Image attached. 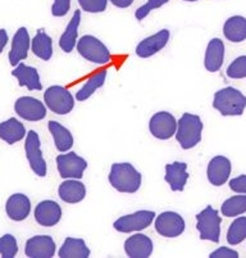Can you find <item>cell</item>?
<instances>
[{
	"instance_id": "28",
	"label": "cell",
	"mask_w": 246,
	"mask_h": 258,
	"mask_svg": "<svg viewBox=\"0 0 246 258\" xmlns=\"http://www.w3.org/2000/svg\"><path fill=\"white\" fill-rule=\"evenodd\" d=\"M59 257L62 258H88L90 257V249L84 239L67 238L59 249Z\"/></svg>"
},
{
	"instance_id": "21",
	"label": "cell",
	"mask_w": 246,
	"mask_h": 258,
	"mask_svg": "<svg viewBox=\"0 0 246 258\" xmlns=\"http://www.w3.org/2000/svg\"><path fill=\"white\" fill-rule=\"evenodd\" d=\"M224 59V44L221 39H212L205 51L204 66L209 72H217L221 70Z\"/></svg>"
},
{
	"instance_id": "8",
	"label": "cell",
	"mask_w": 246,
	"mask_h": 258,
	"mask_svg": "<svg viewBox=\"0 0 246 258\" xmlns=\"http://www.w3.org/2000/svg\"><path fill=\"white\" fill-rule=\"evenodd\" d=\"M26 157L29 159L30 167L40 177L46 176V162L40 149V139L36 131H30L26 137Z\"/></svg>"
},
{
	"instance_id": "17",
	"label": "cell",
	"mask_w": 246,
	"mask_h": 258,
	"mask_svg": "<svg viewBox=\"0 0 246 258\" xmlns=\"http://www.w3.org/2000/svg\"><path fill=\"white\" fill-rule=\"evenodd\" d=\"M30 49V35L25 27H21L16 32L15 37L12 40V48L9 51V63L12 66L20 64L21 60L26 59L29 55Z\"/></svg>"
},
{
	"instance_id": "41",
	"label": "cell",
	"mask_w": 246,
	"mask_h": 258,
	"mask_svg": "<svg viewBox=\"0 0 246 258\" xmlns=\"http://www.w3.org/2000/svg\"><path fill=\"white\" fill-rule=\"evenodd\" d=\"M7 43H8V35H7L6 30H0V53L6 48Z\"/></svg>"
},
{
	"instance_id": "1",
	"label": "cell",
	"mask_w": 246,
	"mask_h": 258,
	"mask_svg": "<svg viewBox=\"0 0 246 258\" xmlns=\"http://www.w3.org/2000/svg\"><path fill=\"white\" fill-rule=\"evenodd\" d=\"M109 182L119 193H136L141 186V173L130 163H114Z\"/></svg>"
},
{
	"instance_id": "2",
	"label": "cell",
	"mask_w": 246,
	"mask_h": 258,
	"mask_svg": "<svg viewBox=\"0 0 246 258\" xmlns=\"http://www.w3.org/2000/svg\"><path fill=\"white\" fill-rule=\"evenodd\" d=\"M213 107L222 116H241L246 108V97L240 90L228 86L215 93Z\"/></svg>"
},
{
	"instance_id": "18",
	"label": "cell",
	"mask_w": 246,
	"mask_h": 258,
	"mask_svg": "<svg viewBox=\"0 0 246 258\" xmlns=\"http://www.w3.org/2000/svg\"><path fill=\"white\" fill-rule=\"evenodd\" d=\"M125 250L128 257L147 258L153 253V241L144 234H136L125 241Z\"/></svg>"
},
{
	"instance_id": "27",
	"label": "cell",
	"mask_w": 246,
	"mask_h": 258,
	"mask_svg": "<svg viewBox=\"0 0 246 258\" xmlns=\"http://www.w3.org/2000/svg\"><path fill=\"white\" fill-rule=\"evenodd\" d=\"M81 22V12L76 11L74 12L73 17L68 23L67 29L63 32L59 40V46L62 48L63 51L65 53H71L73 50L74 45L77 41V35H78V26Z\"/></svg>"
},
{
	"instance_id": "37",
	"label": "cell",
	"mask_w": 246,
	"mask_h": 258,
	"mask_svg": "<svg viewBox=\"0 0 246 258\" xmlns=\"http://www.w3.org/2000/svg\"><path fill=\"white\" fill-rule=\"evenodd\" d=\"M71 8V0H54L51 13L54 17H64Z\"/></svg>"
},
{
	"instance_id": "7",
	"label": "cell",
	"mask_w": 246,
	"mask_h": 258,
	"mask_svg": "<svg viewBox=\"0 0 246 258\" xmlns=\"http://www.w3.org/2000/svg\"><path fill=\"white\" fill-rule=\"evenodd\" d=\"M155 213L151 211H137L132 215L123 216L117 220L113 224L114 229L119 233H133V231H140L151 225Z\"/></svg>"
},
{
	"instance_id": "31",
	"label": "cell",
	"mask_w": 246,
	"mask_h": 258,
	"mask_svg": "<svg viewBox=\"0 0 246 258\" xmlns=\"http://www.w3.org/2000/svg\"><path fill=\"white\" fill-rule=\"evenodd\" d=\"M222 213L226 217H236L246 212V196H235L222 205Z\"/></svg>"
},
{
	"instance_id": "19",
	"label": "cell",
	"mask_w": 246,
	"mask_h": 258,
	"mask_svg": "<svg viewBox=\"0 0 246 258\" xmlns=\"http://www.w3.org/2000/svg\"><path fill=\"white\" fill-rule=\"evenodd\" d=\"M7 215L13 221H23L29 217L31 211V202L25 194H13L7 201Z\"/></svg>"
},
{
	"instance_id": "32",
	"label": "cell",
	"mask_w": 246,
	"mask_h": 258,
	"mask_svg": "<svg viewBox=\"0 0 246 258\" xmlns=\"http://www.w3.org/2000/svg\"><path fill=\"white\" fill-rule=\"evenodd\" d=\"M246 239V217H238L232 222L227 233L229 245H237Z\"/></svg>"
},
{
	"instance_id": "29",
	"label": "cell",
	"mask_w": 246,
	"mask_h": 258,
	"mask_svg": "<svg viewBox=\"0 0 246 258\" xmlns=\"http://www.w3.org/2000/svg\"><path fill=\"white\" fill-rule=\"evenodd\" d=\"M32 51L44 60H49L53 55V41L44 30H39L32 39Z\"/></svg>"
},
{
	"instance_id": "35",
	"label": "cell",
	"mask_w": 246,
	"mask_h": 258,
	"mask_svg": "<svg viewBox=\"0 0 246 258\" xmlns=\"http://www.w3.org/2000/svg\"><path fill=\"white\" fill-rule=\"evenodd\" d=\"M78 4L89 13H100L107 9V0H78Z\"/></svg>"
},
{
	"instance_id": "15",
	"label": "cell",
	"mask_w": 246,
	"mask_h": 258,
	"mask_svg": "<svg viewBox=\"0 0 246 258\" xmlns=\"http://www.w3.org/2000/svg\"><path fill=\"white\" fill-rule=\"evenodd\" d=\"M208 180L214 186L226 184L231 175V162L223 156H217L210 159L208 165Z\"/></svg>"
},
{
	"instance_id": "13",
	"label": "cell",
	"mask_w": 246,
	"mask_h": 258,
	"mask_svg": "<svg viewBox=\"0 0 246 258\" xmlns=\"http://www.w3.org/2000/svg\"><path fill=\"white\" fill-rule=\"evenodd\" d=\"M25 253L32 258H50L55 253V241L49 235L32 236L26 243Z\"/></svg>"
},
{
	"instance_id": "33",
	"label": "cell",
	"mask_w": 246,
	"mask_h": 258,
	"mask_svg": "<svg viewBox=\"0 0 246 258\" xmlns=\"http://www.w3.org/2000/svg\"><path fill=\"white\" fill-rule=\"evenodd\" d=\"M18 252L17 240L11 234H6L0 238V254L4 258L16 257Z\"/></svg>"
},
{
	"instance_id": "36",
	"label": "cell",
	"mask_w": 246,
	"mask_h": 258,
	"mask_svg": "<svg viewBox=\"0 0 246 258\" xmlns=\"http://www.w3.org/2000/svg\"><path fill=\"white\" fill-rule=\"evenodd\" d=\"M170 0H147V3L145 6L140 7L137 11H136V18L139 21L144 20L150 12L154 11V9H158L159 7L164 6L166 3H168Z\"/></svg>"
},
{
	"instance_id": "11",
	"label": "cell",
	"mask_w": 246,
	"mask_h": 258,
	"mask_svg": "<svg viewBox=\"0 0 246 258\" xmlns=\"http://www.w3.org/2000/svg\"><path fill=\"white\" fill-rule=\"evenodd\" d=\"M150 133L153 137L160 140H168L177 131V121L175 116L168 112H158L154 114L149 122Z\"/></svg>"
},
{
	"instance_id": "24",
	"label": "cell",
	"mask_w": 246,
	"mask_h": 258,
	"mask_svg": "<svg viewBox=\"0 0 246 258\" xmlns=\"http://www.w3.org/2000/svg\"><path fill=\"white\" fill-rule=\"evenodd\" d=\"M26 128L17 118H9L0 123V139L8 144H15L25 138Z\"/></svg>"
},
{
	"instance_id": "26",
	"label": "cell",
	"mask_w": 246,
	"mask_h": 258,
	"mask_svg": "<svg viewBox=\"0 0 246 258\" xmlns=\"http://www.w3.org/2000/svg\"><path fill=\"white\" fill-rule=\"evenodd\" d=\"M48 127L50 134L53 135L54 143H55V147H57L58 151L60 153L69 151L72 145H73V137H72L71 131L63 125H60L59 122L57 121L49 122Z\"/></svg>"
},
{
	"instance_id": "6",
	"label": "cell",
	"mask_w": 246,
	"mask_h": 258,
	"mask_svg": "<svg viewBox=\"0 0 246 258\" xmlns=\"http://www.w3.org/2000/svg\"><path fill=\"white\" fill-rule=\"evenodd\" d=\"M44 100L53 113L67 114L73 109L74 99L72 94L59 85L50 86L44 93Z\"/></svg>"
},
{
	"instance_id": "40",
	"label": "cell",
	"mask_w": 246,
	"mask_h": 258,
	"mask_svg": "<svg viewBox=\"0 0 246 258\" xmlns=\"http://www.w3.org/2000/svg\"><path fill=\"white\" fill-rule=\"evenodd\" d=\"M112 4L118 8H128L133 3V0H111Z\"/></svg>"
},
{
	"instance_id": "20",
	"label": "cell",
	"mask_w": 246,
	"mask_h": 258,
	"mask_svg": "<svg viewBox=\"0 0 246 258\" xmlns=\"http://www.w3.org/2000/svg\"><path fill=\"white\" fill-rule=\"evenodd\" d=\"M166 181L170 184L173 191H182L185 189L189 173H187V165L184 162H175L166 166Z\"/></svg>"
},
{
	"instance_id": "9",
	"label": "cell",
	"mask_w": 246,
	"mask_h": 258,
	"mask_svg": "<svg viewBox=\"0 0 246 258\" xmlns=\"http://www.w3.org/2000/svg\"><path fill=\"white\" fill-rule=\"evenodd\" d=\"M57 167L59 175L64 179H81L88 168V162L71 152L57 157Z\"/></svg>"
},
{
	"instance_id": "42",
	"label": "cell",
	"mask_w": 246,
	"mask_h": 258,
	"mask_svg": "<svg viewBox=\"0 0 246 258\" xmlns=\"http://www.w3.org/2000/svg\"><path fill=\"white\" fill-rule=\"evenodd\" d=\"M185 2H196V0H185Z\"/></svg>"
},
{
	"instance_id": "14",
	"label": "cell",
	"mask_w": 246,
	"mask_h": 258,
	"mask_svg": "<svg viewBox=\"0 0 246 258\" xmlns=\"http://www.w3.org/2000/svg\"><path fill=\"white\" fill-rule=\"evenodd\" d=\"M62 219V208L54 201H43L35 208V220L45 227L55 226Z\"/></svg>"
},
{
	"instance_id": "25",
	"label": "cell",
	"mask_w": 246,
	"mask_h": 258,
	"mask_svg": "<svg viewBox=\"0 0 246 258\" xmlns=\"http://www.w3.org/2000/svg\"><path fill=\"white\" fill-rule=\"evenodd\" d=\"M223 35L232 43H241L246 39V18L233 16L223 26Z\"/></svg>"
},
{
	"instance_id": "39",
	"label": "cell",
	"mask_w": 246,
	"mask_h": 258,
	"mask_svg": "<svg viewBox=\"0 0 246 258\" xmlns=\"http://www.w3.org/2000/svg\"><path fill=\"white\" fill-rule=\"evenodd\" d=\"M224 257H228V258H237L238 257V253L233 249H229V248L226 247H221L219 249L214 250V252L210 253V258H224Z\"/></svg>"
},
{
	"instance_id": "10",
	"label": "cell",
	"mask_w": 246,
	"mask_h": 258,
	"mask_svg": "<svg viewBox=\"0 0 246 258\" xmlns=\"http://www.w3.org/2000/svg\"><path fill=\"white\" fill-rule=\"evenodd\" d=\"M185 220L176 212H163L156 217L155 230L164 238H177L185 231Z\"/></svg>"
},
{
	"instance_id": "5",
	"label": "cell",
	"mask_w": 246,
	"mask_h": 258,
	"mask_svg": "<svg viewBox=\"0 0 246 258\" xmlns=\"http://www.w3.org/2000/svg\"><path fill=\"white\" fill-rule=\"evenodd\" d=\"M77 51L85 59L97 64H107L108 62H111V51L99 39L91 35H85L79 39L77 43Z\"/></svg>"
},
{
	"instance_id": "16",
	"label": "cell",
	"mask_w": 246,
	"mask_h": 258,
	"mask_svg": "<svg viewBox=\"0 0 246 258\" xmlns=\"http://www.w3.org/2000/svg\"><path fill=\"white\" fill-rule=\"evenodd\" d=\"M168 40H170V31L168 30H161L158 34L142 40L136 48V54L140 58L151 57V55L160 51L164 46L167 45Z\"/></svg>"
},
{
	"instance_id": "38",
	"label": "cell",
	"mask_w": 246,
	"mask_h": 258,
	"mask_svg": "<svg viewBox=\"0 0 246 258\" xmlns=\"http://www.w3.org/2000/svg\"><path fill=\"white\" fill-rule=\"evenodd\" d=\"M229 187L235 193L246 194V175H241L229 181Z\"/></svg>"
},
{
	"instance_id": "34",
	"label": "cell",
	"mask_w": 246,
	"mask_h": 258,
	"mask_svg": "<svg viewBox=\"0 0 246 258\" xmlns=\"http://www.w3.org/2000/svg\"><path fill=\"white\" fill-rule=\"evenodd\" d=\"M227 76L231 79H243L246 77V55L236 58L227 69Z\"/></svg>"
},
{
	"instance_id": "12",
	"label": "cell",
	"mask_w": 246,
	"mask_h": 258,
	"mask_svg": "<svg viewBox=\"0 0 246 258\" xmlns=\"http://www.w3.org/2000/svg\"><path fill=\"white\" fill-rule=\"evenodd\" d=\"M16 113L26 121H41L46 116V108L32 97H22L15 104Z\"/></svg>"
},
{
	"instance_id": "30",
	"label": "cell",
	"mask_w": 246,
	"mask_h": 258,
	"mask_svg": "<svg viewBox=\"0 0 246 258\" xmlns=\"http://www.w3.org/2000/svg\"><path fill=\"white\" fill-rule=\"evenodd\" d=\"M105 77H107V70H100L97 74H94L93 76L89 77V79L86 80L85 85L82 86L78 90V93L76 94L77 100L82 102V100L89 99L98 89L102 88V86L104 85Z\"/></svg>"
},
{
	"instance_id": "4",
	"label": "cell",
	"mask_w": 246,
	"mask_h": 258,
	"mask_svg": "<svg viewBox=\"0 0 246 258\" xmlns=\"http://www.w3.org/2000/svg\"><path fill=\"white\" fill-rule=\"evenodd\" d=\"M196 229L200 233L201 240H210L218 243L221 236L222 219L218 215V211L212 206H208L196 216Z\"/></svg>"
},
{
	"instance_id": "22",
	"label": "cell",
	"mask_w": 246,
	"mask_h": 258,
	"mask_svg": "<svg viewBox=\"0 0 246 258\" xmlns=\"http://www.w3.org/2000/svg\"><path fill=\"white\" fill-rule=\"evenodd\" d=\"M12 75L18 80L20 86H26L29 90H41L43 89V85L40 83L39 72L35 67L20 63L17 69L13 70Z\"/></svg>"
},
{
	"instance_id": "3",
	"label": "cell",
	"mask_w": 246,
	"mask_h": 258,
	"mask_svg": "<svg viewBox=\"0 0 246 258\" xmlns=\"http://www.w3.org/2000/svg\"><path fill=\"white\" fill-rule=\"evenodd\" d=\"M203 122L196 114L185 113L177 122L176 139L184 149H191L201 140Z\"/></svg>"
},
{
	"instance_id": "23",
	"label": "cell",
	"mask_w": 246,
	"mask_h": 258,
	"mask_svg": "<svg viewBox=\"0 0 246 258\" xmlns=\"http://www.w3.org/2000/svg\"><path fill=\"white\" fill-rule=\"evenodd\" d=\"M58 194L59 198L65 203H78L86 196V187L81 181L77 180H67V181L62 182L58 189Z\"/></svg>"
}]
</instances>
